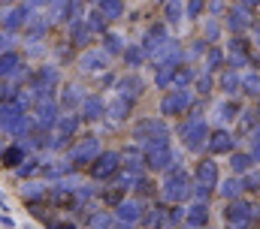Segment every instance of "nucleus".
<instances>
[{"label":"nucleus","mask_w":260,"mask_h":229,"mask_svg":"<svg viewBox=\"0 0 260 229\" xmlns=\"http://www.w3.org/2000/svg\"><path fill=\"white\" fill-rule=\"evenodd\" d=\"M139 60H142V49H136V46H133V49H127V63H133V66H136Z\"/></svg>","instance_id":"obj_19"},{"label":"nucleus","mask_w":260,"mask_h":229,"mask_svg":"<svg viewBox=\"0 0 260 229\" xmlns=\"http://www.w3.org/2000/svg\"><path fill=\"white\" fill-rule=\"evenodd\" d=\"M236 190H239V187H236V181H230V184H224V190H221V193H224V196H233Z\"/></svg>","instance_id":"obj_26"},{"label":"nucleus","mask_w":260,"mask_h":229,"mask_svg":"<svg viewBox=\"0 0 260 229\" xmlns=\"http://www.w3.org/2000/svg\"><path fill=\"white\" fill-rule=\"evenodd\" d=\"M236 85H239V82H236V75H224V88H227V91H233Z\"/></svg>","instance_id":"obj_25"},{"label":"nucleus","mask_w":260,"mask_h":229,"mask_svg":"<svg viewBox=\"0 0 260 229\" xmlns=\"http://www.w3.org/2000/svg\"><path fill=\"white\" fill-rule=\"evenodd\" d=\"M227 24H230L233 30H245V27L251 24V18H248V12H245L242 6H236V9H233V12L227 15Z\"/></svg>","instance_id":"obj_5"},{"label":"nucleus","mask_w":260,"mask_h":229,"mask_svg":"<svg viewBox=\"0 0 260 229\" xmlns=\"http://www.w3.org/2000/svg\"><path fill=\"white\" fill-rule=\"evenodd\" d=\"M188 103H191V97H188V91H173L167 100H164V114H179L182 109H188Z\"/></svg>","instance_id":"obj_1"},{"label":"nucleus","mask_w":260,"mask_h":229,"mask_svg":"<svg viewBox=\"0 0 260 229\" xmlns=\"http://www.w3.org/2000/svg\"><path fill=\"white\" fill-rule=\"evenodd\" d=\"M164 36H167V33H164V27H151V30H148V36H145V46L157 52V49H164Z\"/></svg>","instance_id":"obj_8"},{"label":"nucleus","mask_w":260,"mask_h":229,"mask_svg":"<svg viewBox=\"0 0 260 229\" xmlns=\"http://www.w3.org/2000/svg\"><path fill=\"white\" fill-rule=\"evenodd\" d=\"M94 154H97V139H94V136H88V139L76 148V160H91Z\"/></svg>","instance_id":"obj_7"},{"label":"nucleus","mask_w":260,"mask_h":229,"mask_svg":"<svg viewBox=\"0 0 260 229\" xmlns=\"http://www.w3.org/2000/svg\"><path fill=\"white\" fill-rule=\"evenodd\" d=\"M127 112H130L127 100H115V103H112V118H127Z\"/></svg>","instance_id":"obj_15"},{"label":"nucleus","mask_w":260,"mask_h":229,"mask_svg":"<svg viewBox=\"0 0 260 229\" xmlns=\"http://www.w3.org/2000/svg\"><path fill=\"white\" fill-rule=\"evenodd\" d=\"M21 66V57L18 55H6V57H0V72L6 75V72H15Z\"/></svg>","instance_id":"obj_10"},{"label":"nucleus","mask_w":260,"mask_h":229,"mask_svg":"<svg viewBox=\"0 0 260 229\" xmlns=\"http://www.w3.org/2000/svg\"><path fill=\"white\" fill-rule=\"evenodd\" d=\"M115 166H118V157H115V154H106V157H100V163L94 166V175H97V178H106V175L115 172Z\"/></svg>","instance_id":"obj_6"},{"label":"nucleus","mask_w":260,"mask_h":229,"mask_svg":"<svg viewBox=\"0 0 260 229\" xmlns=\"http://www.w3.org/2000/svg\"><path fill=\"white\" fill-rule=\"evenodd\" d=\"M239 3H242V6H257L260 0H239Z\"/></svg>","instance_id":"obj_27"},{"label":"nucleus","mask_w":260,"mask_h":229,"mask_svg":"<svg viewBox=\"0 0 260 229\" xmlns=\"http://www.w3.org/2000/svg\"><path fill=\"white\" fill-rule=\"evenodd\" d=\"M200 181H203L206 187H209V184H215V163H209V160H206V163L200 166Z\"/></svg>","instance_id":"obj_12"},{"label":"nucleus","mask_w":260,"mask_h":229,"mask_svg":"<svg viewBox=\"0 0 260 229\" xmlns=\"http://www.w3.org/2000/svg\"><path fill=\"white\" fill-rule=\"evenodd\" d=\"M27 33H30L34 40H40V36L46 33V21H43V18H30V24H27Z\"/></svg>","instance_id":"obj_14"},{"label":"nucleus","mask_w":260,"mask_h":229,"mask_svg":"<svg viewBox=\"0 0 260 229\" xmlns=\"http://www.w3.org/2000/svg\"><path fill=\"white\" fill-rule=\"evenodd\" d=\"M6 43H9V40H6V36H0V49H6Z\"/></svg>","instance_id":"obj_28"},{"label":"nucleus","mask_w":260,"mask_h":229,"mask_svg":"<svg viewBox=\"0 0 260 229\" xmlns=\"http://www.w3.org/2000/svg\"><path fill=\"white\" fill-rule=\"evenodd\" d=\"M209 148H212V151H227V148H230V136H227V133H215L212 142H209Z\"/></svg>","instance_id":"obj_11"},{"label":"nucleus","mask_w":260,"mask_h":229,"mask_svg":"<svg viewBox=\"0 0 260 229\" xmlns=\"http://www.w3.org/2000/svg\"><path fill=\"white\" fill-rule=\"evenodd\" d=\"M64 100H67V103H70V106H76V103H79V88H67Z\"/></svg>","instance_id":"obj_22"},{"label":"nucleus","mask_w":260,"mask_h":229,"mask_svg":"<svg viewBox=\"0 0 260 229\" xmlns=\"http://www.w3.org/2000/svg\"><path fill=\"white\" fill-rule=\"evenodd\" d=\"M182 133L188 136V145H191V148H200V145H203V139H206V127H203L200 121H194V124H188V127L182 130Z\"/></svg>","instance_id":"obj_4"},{"label":"nucleus","mask_w":260,"mask_h":229,"mask_svg":"<svg viewBox=\"0 0 260 229\" xmlns=\"http://www.w3.org/2000/svg\"><path fill=\"white\" fill-rule=\"evenodd\" d=\"M82 66H85V69H100V66H106V55H100V52H88V55L82 57Z\"/></svg>","instance_id":"obj_9"},{"label":"nucleus","mask_w":260,"mask_h":229,"mask_svg":"<svg viewBox=\"0 0 260 229\" xmlns=\"http://www.w3.org/2000/svg\"><path fill=\"white\" fill-rule=\"evenodd\" d=\"M9 3H15V0H0V6H9Z\"/></svg>","instance_id":"obj_30"},{"label":"nucleus","mask_w":260,"mask_h":229,"mask_svg":"<svg viewBox=\"0 0 260 229\" xmlns=\"http://www.w3.org/2000/svg\"><path fill=\"white\" fill-rule=\"evenodd\" d=\"M100 3V15L109 21V18H121L124 12V0H97Z\"/></svg>","instance_id":"obj_3"},{"label":"nucleus","mask_w":260,"mask_h":229,"mask_svg":"<svg viewBox=\"0 0 260 229\" xmlns=\"http://www.w3.org/2000/svg\"><path fill=\"white\" fill-rule=\"evenodd\" d=\"M179 15H182V6L176 0H170L167 3V21H179Z\"/></svg>","instance_id":"obj_16"},{"label":"nucleus","mask_w":260,"mask_h":229,"mask_svg":"<svg viewBox=\"0 0 260 229\" xmlns=\"http://www.w3.org/2000/svg\"><path fill=\"white\" fill-rule=\"evenodd\" d=\"M233 166H236L239 172L248 169V166H251V157H245V154H236V157H233Z\"/></svg>","instance_id":"obj_17"},{"label":"nucleus","mask_w":260,"mask_h":229,"mask_svg":"<svg viewBox=\"0 0 260 229\" xmlns=\"http://www.w3.org/2000/svg\"><path fill=\"white\" fill-rule=\"evenodd\" d=\"M27 3H12V9L6 12V18H3V24L9 27V30H15V27H21L24 21H27Z\"/></svg>","instance_id":"obj_2"},{"label":"nucleus","mask_w":260,"mask_h":229,"mask_svg":"<svg viewBox=\"0 0 260 229\" xmlns=\"http://www.w3.org/2000/svg\"><path fill=\"white\" fill-rule=\"evenodd\" d=\"M200 12H203V0H191V3H188V15H191V18H197Z\"/></svg>","instance_id":"obj_21"},{"label":"nucleus","mask_w":260,"mask_h":229,"mask_svg":"<svg viewBox=\"0 0 260 229\" xmlns=\"http://www.w3.org/2000/svg\"><path fill=\"white\" fill-rule=\"evenodd\" d=\"M106 49H109V52H118V49H121V36L109 33V36H106Z\"/></svg>","instance_id":"obj_18"},{"label":"nucleus","mask_w":260,"mask_h":229,"mask_svg":"<svg viewBox=\"0 0 260 229\" xmlns=\"http://www.w3.org/2000/svg\"><path fill=\"white\" fill-rule=\"evenodd\" d=\"M100 112H103V103H100V100H88V103L82 106V114H85V118H100Z\"/></svg>","instance_id":"obj_13"},{"label":"nucleus","mask_w":260,"mask_h":229,"mask_svg":"<svg viewBox=\"0 0 260 229\" xmlns=\"http://www.w3.org/2000/svg\"><path fill=\"white\" fill-rule=\"evenodd\" d=\"M88 24H91L94 30H103V27H106V18H103V15L97 12V15H91V21H88Z\"/></svg>","instance_id":"obj_20"},{"label":"nucleus","mask_w":260,"mask_h":229,"mask_svg":"<svg viewBox=\"0 0 260 229\" xmlns=\"http://www.w3.org/2000/svg\"><path fill=\"white\" fill-rule=\"evenodd\" d=\"M18 160H21V148H12V151L6 154V163H9V166H15Z\"/></svg>","instance_id":"obj_23"},{"label":"nucleus","mask_w":260,"mask_h":229,"mask_svg":"<svg viewBox=\"0 0 260 229\" xmlns=\"http://www.w3.org/2000/svg\"><path fill=\"white\" fill-rule=\"evenodd\" d=\"M206 33H209V40H215V36H218V24L209 21V24H206Z\"/></svg>","instance_id":"obj_24"},{"label":"nucleus","mask_w":260,"mask_h":229,"mask_svg":"<svg viewBox=\"0 0 260 229\" xmlns=\"http://www.w3.org/2000/svg\"><path fill=\"white\" fill-rule=\"evenodd\" d=\"M34 3H46V0H27V6H34Z\"/></svg>","instance_id":"obj_29"}]
</instances>
